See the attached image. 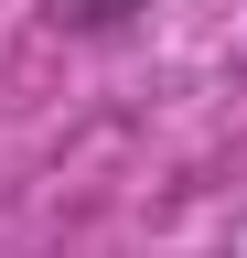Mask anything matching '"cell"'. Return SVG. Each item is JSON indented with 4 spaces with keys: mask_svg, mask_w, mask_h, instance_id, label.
I'll return each instance as SVG.
<instances>
[{
    "mask_svg": "<svg viewBox=\"0 0 247 258\" xmlns=\"http://www.w3.org/2000/svg\"><path fill=\"white\" fill-rule=\"evenodd\" d=\"M150 0H54V22L65 32H118V22H140Z\"/></svg>",
    "mask_w": 247,
    "mask_h": 258,
    "instance_id": "6da1fadb",
    "label": "cell"
}]
</instances>
